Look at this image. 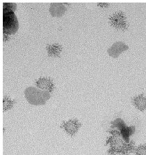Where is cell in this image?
Returning a JSON list of instances; mask_svg holds the SVG:
<instances>
[{"label": "cell", "mask_w": 146, "mask_h": 155, "mask_svg": "<svg viewBox=\"0 0 146 155\" xmlns=\"http://www.w3.org/2000/svg\"><path fill=\"white\" fill-rule=\"evenodd\" d=\"M66 11V7L62 3L51 4L49 7V12L52 16L61 17Z\"/></svg>", "instance_id": "9c48e42d"}, {"label": "cell", "mask_w": 146, "mask_h": 155, "mask_svg": "<svg viewBox=\"0 0 146 155\" xmlns=\"http://www.w3.org/2000/svg\"><path fill=\"white\" fill-rule=\"evenodd\" d=\"M129 48L123 42H116L108 49V53L113 58H118L122 52L127 51Z\"/></svg>", "instance_id": "8992f818"}, {"label": "cell", "mask_w": 146, "mask_h": 155, "mask_svg": "<svg viewBox=\"0 0 146 155\" xmlns=\"http://www.w3.org/2000/svg\"><path fill=\"white\" fill-rule=\"evenodd\" d=\"M136 155H146V145H141L136 150Z\"/></svg>", "instance_id": "4fadbf2b"}, {"label": "cell", "mask_w": 146, "mask_h": 155, "mask_svg": "<svg viewBox=\"0 0 146 155\" xmlns=\"http://www.w3.org/2000/svg\"><path fill=\"white\" fill-rule=\"evenodd\" d=\"M113 127H116L119 130L120 134H121L122 138L124 139V140L126 143H129V136L132 135V134L134 132V127H127L124 122L122 120L120 119H117L114 122L112 123Z\"/></svg>", "instance_id": "5b68a950"}, {"label": "cell", "mask_w": 146, "mask_h": 155, "mask_svg": "<svg viewBox=\"0 0 146 155\" xmlns=\"http://www.w3.org/2000/svg\"><path fill=\"white\" fill-rule=\"evenodd\" d=\"M36 85L38 89L52 92L54 88L53 81L49 78L43 77L36 81Z\"/></svg>", "instance_id": "52a82bcc"}, {"label": "cell", "mask_w": 146, "mask_h": 155, "mask_svg": "<svg viewBox=\"0 0 146 155\" xmlns=\"http://www.w3.org/2000/svg\"><path fill=\"white\" fill-rule=\"evenodd\" d=\"M24 96L29 104L39 106L46 103L50 98V92L34 87H29L25 90Z\"/></svg>", "instance_id": "7a4b0ae2"}, {"label": "cell", "mask_w": 146, "mask_h": 155, "mask_svg": "<svg viewBox=\"0 0 146 155\" xmlns=\"http://www.w3.org/2000/svg\"><path fill=\"white\" fill-rule=\"evenodd\" d=\"M19 28L17 18L14 11L3 8V31L6 35H13Z\"/></svg>", "instance_id": "3957f363"}, {"label": "cell", "mask_w": 146, "mask_h": 155, "mask_svg": "<svg viewBox=\"0 0 146 155\" xmlns=\"http://www.w3.org/2000/svg\"><path fill=\"white\" fill-rule=\"evenodd\" d=\"M109 4L107 3H99L98 4V6H101V7H107V6H109Z\"/></svg>", "instance_id": "9a60e30c"}, {"label": "cell", "mask_w": 146, "mask_h": 155, "mask_svg": "<svg viewBox=\"0 0 146 155\" xmlns=\"http://www.w3.org/2000/svg\"><path fill=\"white\" fill-rule=\"evenodd\" d=\"M63 128L70 136H74L80 128L81 124L77 120H70L63 122Z\"/></svg>", "instance_id": "ba28073f"}, {"label": "cell", "mask_w": 146, "mask_h": 155, "mask_svg": "<svg viewBox=\"0 0 146 155\" xmlns=\"http://www.w3.org/2000/svg\"><path fill=\"white\" fill-rule=\"evenodd\" d=\"M14 105V101L8 97H4L3 99V109L4 110H7L11 109Z\"/></svg>", "instance_id": "7c38bea8"}, {"label": "cell", "mask_w": 146, "mask_h": 155, "mask_svg": "<svg viewBox=\"0 0 146 155\" xmlns=\"http://www.w3.org/2000/svg\"><path fill=\"white\" fill-rule=\"evenodd\" d=\"M107 143L111 144V149L109 152L111 154H127L131 152L134 147L133 143L125 142L120 131L116 130H113L111 131V136L109 138Z\"/></svg>", "instance_id": "6da1fadb"}, {"label": "cell", "mask_w": 146, "mask_h": 155, "mask_svg": "<svg viewBox=\"0 0 146 155\" xmlns=\"http://www.w3.org/2000/svg\"><path fill=\"white\" fill-rule=\"evenodd\" d=\"M15 8H16V4L13 3H4L3 4V8L8 9V10H11L15 11Z\"/></svg>", "instance_id": "5bb4252c"}, {"label": "cell", "mask_w": 146, "mask_h": 155, "mask_svg": "<svg viewBox=\"0 0 146 155\" xmlns=\"http://www.w3.org/2000/svg\"><path fill=\"white\" fill-rule=\"evenodd\" d=\"M111 25L113 27L120 29H127L128 27L126 15L122 11H118L109 18Z\"/></svg>", "instance_id": "277c9868"}, {"label": "cell", "mask_w": 146, "mask_h": 155, "mask_svg": "<svg viewBox=\"0 0 146 155\" xmlns=\"http://www.w3.org/2000/svg\"><path fill=\"white\" fill-rule=\"evenodd\" d=\"M46 49L49 57H57L59 56L62 51L63 48L58 43H53V44L47 45Z\"/></svg>", "instance_id": "30bf717a"}, {"label": "cell", "mask_w": 146, "mask_h": 155, "mask_svg": "<svg viewBox=\"0 0 146 155\" xmlns=\"http://www.w3.org/2000/svg\"><path fill=\"white\" fill-rule=\"evenodd\" d=\"M133 102L138 110L143 111L146 109V97L143 94L134 97Z\"/></svg>", "instance_id": "8fae6325"}]
</instances>
